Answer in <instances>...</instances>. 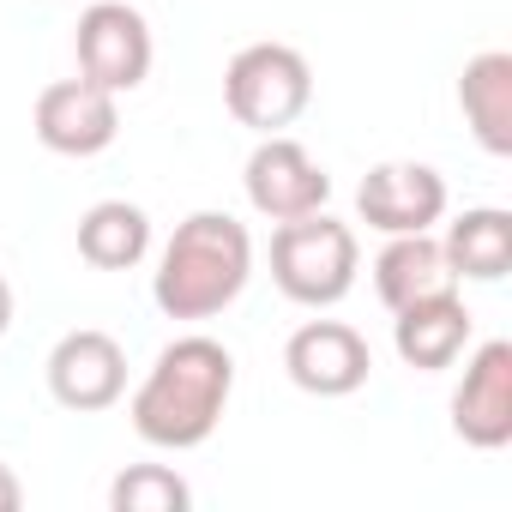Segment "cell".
I'll use <instances>...</instances> for the list:
<instances>
[{"label": "cell", "instance_id": "4fadbf2b", "mask_svg": "<svg viewBox=\"0 0 512 512\" xmlns=\"http://www.w3.org/2000/svg\"><path fill=\"white\" fill-rule=\"evenodd\" d=\"M440 290H458V278L446 266L434 229H422V235H386V247L374 253V296L398 314V308H410L422 296H440Z\"/></svg>", "mask_w": 512, "mask_h": 512}, {"label": "cell", "instance_id": "ac0fdd59", "mask_svg": "<svg viewBox=\"0 0 512 512\" xmlns=\"http://www.w3.org/2000/svg\"><path fill=\"white\" fill-rule=\"evenodd\" d=\"M25 506V482L13 476V464H0V512H19Z\"/></svg>", "mask_w": 512, "mask_h": 512}, {"label": "cell", "instance_id": "6da1fadb", "mask_svg": "<svg viewBox=\"0 0 512 512\" xmlns=\"http://www.w3.org/2000/svg\"><path fill=\"white\" fill-rule=\"evenodd\" d=\"M229 392H235V356L205 338V332H187L175 344L157 350L151 374L139 380L127 416H133V434L157 452H193L217 434L223 410H229Z\"/></svg>", "mask_w": 512, "mask_h": 512}, {"label": "cell", "instance_id": "ba28073f", "mask_svg": "<svg viewBox=\"0 0 512 512\" xmlns=\"http://www.w3.org/2000/svg\"><path fill=\"white\" fill-rule=\"evenodd\" d=\"M284 374L308 392V398H350L368 386L374 374V350L356 326L344 320H308L290 332L284 344Z\"/></svg>", "mask_w": 512, "mask_h": 512}, {"label": "cell", "instance_id": "7a4b0ae2", "mask_svg": "<svg viewBox=\"0 0 512 512\" xmlns=\"http://www.w3.org/2000/svg\"><path fill=\"white\" fill-rule=\"evenodd\" d=\"M253 278V235L229 211H193L163 241L151 302L169 320H217Z\"/></svg>", "mask_w": 512, "mask_h": 512}, {"label": "cell", "instance_id": "7c38bea8", "mask_svg": "<svg viewBox=\"0 0 512 512\" xmlns=\"http://www.w3.org/2000/svg\"><path fill=\"white\" fill-rule=\"evenodd\" d=\"M470 332H476V320H470V308H464L458 290L422 296V302H410V308L392 314V350H398V362L416 368V374L452 368V362L464 356Z\"/></svg>", "mask_w": 512, "mask_h": 512}, {"label": "cell", "instance_id": "8992f818", "mask_svg": "<svg viewBox=\"0 0 512 512\" xmlns=\"http://www.w3.org/2000/svg\"><path fill=\"white\" fill-rule=\"evenodd\" d=\"M241 187H247V205L272 223L326 211V199H332V175L290 133H260V145H253V157L241 169Z\"/></svg>", "mask_w": 512, "mask_h": 512}, {"label": "cell", "instance_id": "3957f363", "mask_svg": "<svg viewBox=\"0 0 512 512\" xmlns=\"http://www.w3.org/2000/svg\"><path fill=\"white\" fill-rule=\"evenodd\" d=\"M356 272H362V241L350 223L308 211L272 229V284L296 308H338L356 290Z\"/></svg>", "mask_w": 512, "mask_h": 512}, {"label": "cell", "instance_id": "52a82bcc", "mask_svg": "<svg viewBox=\"0 0 512 512\" xmlns=\"http://www.w3.org/2000/svg\"><path fill=\"white\" fill-rule=\"evenodd\" d=\"M31 127L55 157H97L121 133V97L91 79H55V85H43Z\"/></svg>", "mask_w": 512, "mask_h": 512}, {"label": "cell", "instance_id": "30bf717a", "mask_svg": "<svg viewBox=\"0 0 512 512\" xmlns=\"http://www.w3.org/2000/svg\"><path fill=\"white\" fill-rule=\"evenodd\" d=\"M49 398L61 404V410H79V416H97V410H109V404H121V392H127V350L109 338V332H97V326H79V332H67L55 350H49Z\"/></svg>", "mask_w": 512, "mask_h": 512}, {"label": "cell", "instance_id": "d6986e66", "mask_svg": "<svg viewBox=\"0 0 512 512\" xmlns=\"http://www.w3.org/2000/svg\"><path fill=\"white\" fill-rule=\"evenodd\" d=\"M7 332H13V284L0 278V338H7Z\"/></svg>", "mask_w": 512, "mask_h": 512}, {"label": "cell", "instance_id": "e0dca14e", "mask_svg": "<svg viewBox=\"0 0 512 512\" xmlns=\"http://www.w3.org/2000/svg\"><path fill=\"white\" fill-rule=\"evenodd\" d=\"M109 506L115 512H187L193 506V488L169 464H127L109 482Z\"/></svg>", "mask_w": 512, "mask_h": 512}, {"label": "cell", "instance_id": "2e32d148", "mask_svg": "<svg viewBox=\"0 0 512 512\" xmlns=\"http://www.w3.org/2000/svg\"><path fill=\"white\" fill-rule=\"evenodd\" d=\"M151 253V217L133 199H97L79 217V260L97 272H133Z\"/></svg>", "mask_w": 512, "mask_h": 512}, {"label": "cell", "instance_id": "9a60e30c", "mask_svg": "<svg viewBox=\"0 0 512 512\" xmlns=\"http://www.w3.org/2000/svg\"><path fill=\"white\" fill-rule=\"evenodd\" d=\"M440 253H446V266H452V278L464 284H500L506 272H512V211H500V205H470L452 229H446V241H440Z\"/></svg>", "mask_w": 512, "mask_h": 512}, {"label": "cell", "instance_id": "8fae6325", "mask_svg": "<svg viewBox=\"0 0 512 512\" xmlns=\"http://www.w3.org/2000/svg\"><path fill=\"white\" fill-rule=\"evenodd\" d=\"M452 434L476 452L512 446V344L488 338L464 362V380L452 392Z\"/></svg>", "mask_w": 512, "mask_h": 512}, {"label": "cell", "instance_id": "5b68a950", "mask_svg": "<svg viewBox=\"0 0 512 512\" xmlns=\"http://www.w3.org/2000/svg\"><path fill=\"white\" fill-rule=\"evenodd\" d=\"M73 55H79V79L121 97V91H139L151 79L157 43H151V25H145L139 7H127V0H97V7L79 13Z\"/></svg>", "mask_w": 512, "mask_h": 512}, {"label": "cell", "instance_id": "5bb4252c", "mask_svg": "<svg viewBox=\"0 0 512 512\" xmlns=\"http://www.w3.org/2000/svg\"><path fill=\"white\" fill-rule=\"evenodd\" d=\"M458 109H464V127L476 133V145L488 157H512V55L506 49H488V55L464 61Z\"/></svg>", "mask_w": 512, "mask_h": 512}, {"label": "cell", "instance_id": "9c48e42d", "mask_svg": "<svg viewBox=\"0 0 512 512\" xmlns=\"http://www.w3.org/2000/svg\"><path fill=\"white\" fill-rule=\"evenodd\" d=\"M446 175L434 163H374L356 187V211L380 235H422L446 217Z\"/></svg>", "mask_w": 512, "mask_h": 512}, {"label": "cell", "instance_id": "277c9868", "mask_svg": "<svg viewBox=\"0 0 512 512\" xmlns=\"http://www.w3.org/2000/svg\"><path fill=\"white\" fill-rule=\"evenodd\" d=\"M223 103L253 133H284L314 103V67L290 43H247L223 67Z\"/></svg>", "mask_w": 512, "mask_h": 512}]
</instances>
